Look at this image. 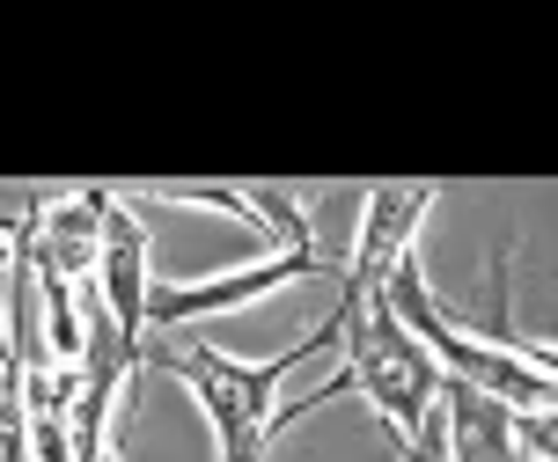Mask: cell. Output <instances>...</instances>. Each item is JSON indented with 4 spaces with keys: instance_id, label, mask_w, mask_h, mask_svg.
I'll use <instances>...</instances> for the list:
<instances>
[{
    "instance_id": "1",
    "label": "cell",
    "mask_w": 558,
    "mask_h": 462,
    "mask_svg": "<svg viewBox=\"0 0 558 462\" xmlns=\"http://www.w3.org/2000/svg\"><path fill=\"white\" fill-rule=\"evenodd\" d=\"M324 345H338L331 316L308 330L302 345H287V353H272V360H228V353H214V345H198V338L140 345V360L162 367V375H177V381H192L221 462H265V440H272V426H279V381L294 375V360L324 353Z\"/></svg>"
},
{
    "instance_id": "2",
    "label": "cell",
    "mask_w": 558,
    "mask_h": 462,
    "mask_svg": "<svg viewBox=\"0 0 558 462\" xmlns=\"http://www.w3.org/2000/svg\"><path fill=\"white\" fill-rule=\"evenodd\" d=\"M383 301L397 308V324L426 345V360H434L448 381H471L485 397H500L507 411H551V345H514V338L485 345V338H463V330L434 308V294H426V279H418L412 257L383 279Z\"/></svg>"
},
{
    "instance_id": "3",
    "label": "cell",
    "mask_w": 558,
    "mask_h": 462,
    "mask_svg": "<svg viewBox=\"0 0 558 462\" xmlns=\"http://www.w3.org/2000/svg\"><path fill=\"white\" fill-rule=\"evenodd\" d=\"M353 353H345V367H338L324 389H308L302 404H287V411H316V404H331V397H345V389H361L367 404L383 411V426H390L397 440H412L418 434V418L434 411V397H441V367L426 360V345H418L412 330L397 324V308L383 294L367 301V316L353 330ZM279 411V418H287Z\"/></svg>"
},
{
    "instance_id": "4",
    "label": "cell",
    "mask_w": 558,
    "mask_h": 462,
    "mask_svg": "<svg viewBox=\"0 0 558 462\" xmlns=\"http://www.w3.org/2000/svg\"><path fill=\"white\" fill-rule=\"evenodd\" d=\"M441 198V184H375L367 191V220H361V257L345 265V301L331 308L338 338L367 316V301L383 294V279L412 257V235L418 220H426V206Z\"/></svg>"
},
{
    "instance_id": "5",
    "label": "cell",
    "mask_w": 558,
    "mask_h": 462,
    "mask_svg": "<svg viewBox=\"0 0 558 462\" xmlns=\"http://www.w3.org/2000/svg\"><path fill=\"white\" fill-rule=\"evenodd\" d=\"M441 426H448V462H551V411H507L471 381L441 375Z\"/></svg>"
},
{
    "instance_id": "6",
    "label": "cell",
    "mask_w": 558,
    "mask_h": 462,
    "mask_svg": "<svg viewBox=\"0 0 558 462\" xmlns=\"http://www.w3.org/2000/svg\"><path fill=\"white\" fill-rule=\"evenodd\" d=\"M96 301L111 308L118 338L140 353V330H147V228L133 220V206H118L104 214V257H96Z\"/></svg>"
},
{
    "instance_id": "7",
    "label": "cell",
    "mask_w": 558,
    "mask_h": 462,
    "mask_svg": "<svg viewBox=\"0 0 558 462\" xmlns=\"http://www.w3.org/2000/svg\"><path fill=\"white\" fill-rule=\"evenodd\" d=\"M0 426H23V360H0Z\"/></svg>"
},
{
    "instance_id": "8",
    "label": "cell",
    "mask_w": 558,
    "mask_h": 462,
    "mask_svg": "<svg viewBox=\"0 0 558 462\" xmlns=\"http://www.w3.org/2000/svg\"><path fill=\"white\" fill-rule=\"evenodd\" d=\"M23 243V235H15ZM0 360H15V338H8V272H0Z\"/></svg>"
}]
</instances>
